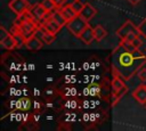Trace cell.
I'll list each match as a JSON object with an SVG mask.
<instances>
[{"label": "cell", "mask_w": 146, "mask_h": 131, "mask_svg": "<svg viewBox=\"0 0 146 131\" xmlns=\"http://www.w3.org/2000/svg\"><path fill=\"white\" fill-rule=\"evenodd\" d=\"M8 7L14 14H16V16H18L30 9V3L27 0H10Z\"/></svg>", "instance_id": "obj_4"}, {"label": "cell", "mask_w": 146, "mask_h": 131, "mask_svg": "<svg viewBox=\"0 0 146 131\" xmlns=\"http://www.w3.org/2000/svg\"><path fill=\"white\" fill-rule=\"evenodd\" d=\"M79 39H80L84 44H90V43L95 40L94 28H92L90 25H88V26L83 30V32L81 33V35L79 36Z\"/></svg>", "instance_id": "obj_11"}, {"label": "cell", "mask_w": 146, "mask_h": 131, "mask_svg": "<svg viewBox=\"0 0 146 131\" xmlns=\"http://www.w3.org/2000/svg\"><path fill=\"white\" fill-rule=\"evenodd\" d=\"M49 16L51 17V18H54L56 22H58L62 26H64V25H66V21H65V18L63 17V15H62V13H60V10L58 9V8H56V9H54V10H51L50 13H49Z\"/></svg>", "instance_id": "obj_16"}, {"label": "cell", "mask_w": 146, "mask_h": 131, "mask_svg": "<svg viewBox=\"0 0 146 131\" xmlns=\"http://www.w3.org/2000/svg\"><path fill=\"white\" fill-rule=\"evenodd\" d=\"M138 28H139V32H140L141 36L146 39V17L140 22V24L138 25Z\"/></svg>", "instance_id": "obj_22"}, {"label": "cell", "mask_w": 146, "mask_h": 131, "mask_svg": "<svg viewBox=\"0 0 146 131\" xmlns=\"http://www.w3.org/2000/svg\"><path fill=\"white\" fill-rule=\"evenodd\" d=\"M30 13H31V15L33 16V18L35 21H38V22L41 23L43 19H46L48 17V15H49L50 11H48L43 7L42 3H36V5L32 6V7H30Z\"/></svg>", "instance_id": "obj_5"}, {"label": "cell", "mask_w": 146, "mask_h": 131, "mask_svg": "<svg viewBox=\"0 0 146 131\" xmlns=\"http://www.w3.org/2000/svg\"><path fill=\"white\" fill-rule=\"evenodd\" d=\"M94 33H95V40H97V41H102L107 34L106 30L102 25H96L94 27Z\"/></svg>", "instance_id": "obj_17"}, {"label": "cell", "mask_w": 146, "mask_h": 131, "mask_svg": "<svg viewBox=\"0 0 146 131\" xmlns=\"http://www.w3.org/2000/svg\"><path fill=\"white\" fill-rule=\"evenodd\" d=\"M40 26L43 27L44 30H47L48 32L52 33V34H57V33L60 31V28L63 27L58 22H56V21H55L54 18H51L49 15H48V17H47L46 19H43V21L40 23Z\"/></svg>", "instance_id": "obj_6"}, {"label": "cell", "mask_w": 146, "mask_h": 131, "mask_svg": "<svg viewBox=\"0 0 146 131\" xmlns=\"http://www.w3.org/2000/svg\"><path fill=\"white\" fill-rule=\"evenodd\" d=\"M132 97L135 100H137L141 105H146V88L144 84L136 88L132 92Z\"/></svg>", "instance_id": "obj_10"}, {"label": "cell", "mask_w": 146, "mask_h": 131, "mask_svg": "<svg viewBox=\"0 0 146 131\" xmlns=\"http://www.w3.org/2000/svg\"><path fill=\"white\" fill-rule=\"evenodd\" d=\"M88 25H89L88 22L84 21L80 15L75 16L73 19H71V21H68V22L66 23L67 30H68L74 36H76V38H79V36L81 35V33L83 32V30H84Z\"/></svg>", "instance_id": "obj_2"}, {"label": "cell", "mask_w": 146, "mask_h": 131, "mask_svg": "<svg viewBox=\"0 0 146 131\" xmlns=\"http://www.w3.org/2000/svg\"><path fill=\"white\" fill-rule=\"evenodd\" d=\"M40 32V39L42 40L43 43L46 44H51L54 41H56V34H52L50 32H48L47 30H44L43 27L40 26V28L38 30Z\"/></svg>", "instance_id": "obj_13"}, {"label": "cell", "mask_w": 146, "mask_h": 131, "mask_svg": "<svg viewBox=\"0 0 146 131\" xmlns=\"http://www.w3.org/2000/svg\"><path fill=\"white\" fill-rule=\"evenodd\" d=\"M137 76L139 77V80L141 82H146V68L144 66L137 72Z\"/></svg>", "instance_id": "obj_24"}, {"label": "cell", "mask_w": 146, "mask_h": 131, "mask_svg": "<svg viewBox=\"0 0 146 131\" xmlns=\"http://www.w3.org/2000/svg\"><path fill=\"white\" fill-rule=\"evenodd\" d=\"M97 14V10H96V8L92 6V5H90V3H84V6H83V8H82V10L80 11V16L84 19V21H87L88 23L95 17V15Z\"/></svg>", "instance_id": "obj_9"}, {"label": "cell", "mask_w": 146, "mask_h": 131, "mask_svg": "<svg viewBox=\"0 0 146 131\" xmlns=\"http://www.w3.org/2000/svg\"><path fill=\"white\" fill-rule=\"evenodd\" d=\"M13 35H14V39H15V42H16V48H21L22 46H25L26 38L21 31L16 32V33H13Z\"/></svg>", "instance_id": "obj_18"}, {"label": "cell", "mask_w": 146, "mask_h": 131, "mask_svg": "<svg viewBox=\"0 0 146 131\" xmlns=\"http://www.w3.org/2000/svg\"><path fill=\"white\" fill-rule=\"evenodd\" d=\"M145 107H146V105H145Z\"/></svg>", "instance_id": "obj_29"}, {"label": "cell", "mask_w": 146, "mask_h": 131, "mask_svg": "<svg viewBox=\"0 0 146 131\" xmlns=\"http://www.w3.org/2000/svg\"><path fill=\"white\" fill-rule=\"evenodd\" d=\"M0 44L7 49V50H13L14 48H16V42H15V39H14V35L10 33L9 35H7L3 40L0 41Z\"/></svg>", "instance_id": "obj_15"}, {"label": "cell", "mask_w": 146, "mask_h": 131, "mask_svg": "<svg viewBox=\"0 0 146 131\" xmlns=\"http://www.w3.org/2000/svg\"><path fill=\"white\" fill-rule=\"evenodd\" d=\"M70 5H71V7H72L78 14H80V11L82 10V8H83V6H84V3H82L80 0H73V2L70 3Z\"/></svg>", "instance_id": "obj_21"}, {"label": "cell", "mask_w": 146, "mask_h": 131, "mask_svg": "<svg viewBox=\"0 0 146 131\" xmlns=\"http://www.w3.org/2000/svg\"><path fill=\"white\" fill-rule=\"evenodd\" d=\"M9 34H10V32H8L3 26L0 27V41L3 40V39H5L7 35H9Z\"/></svg>", "instance_id": "obj_25"}, {"label": "cell", "mask_w": 146, "mask_h": 131, "mask_svg": "<svg viewBox=\"0 0 146 131\" xmlns=\"http://www.w3.org/2000/svg\"><path fill=\"white\" fill-rule=\"evenodd\" d=\"M138 26H136L131 21H127L123 23V25L121 27H119L116 30V35L119 36L120 40H123L127 38L128 34H130L131 32H135V31H138Z\"/></svg>", "instance_id": "obj_7"}, {"label": "cell", "mask_w": 146, "mask_h": 131, "mask_svg": "<svg viewBox=\"0 0 146 131\" xmlns=\"http://www.w3.org/2000/svg\"><path fill=\"white\" fill-rule=\"evenodd\" d=\"M18 26H19V28H21V32H22V33L25 35V38L27 39V38L34 35V34L38 32V30L40 28V22L35 21L34 18H31V19H29V21L23 22V23H22L21 25H18Z\"/></svg>", "instance_id": "obj_3"}, {"label": "cell", "mask_w": 146, "mask_h": 131, "mask_svg": "<svg viewBox=\"0 0 146 131\" xmlns=\"http://www.w3.org/2000/svg\"><path fill=\"white\" fill-rule=\"evenodd\" d=\"M113 75H114V76H113V79H112V83H111V85H112L113 95H115V93L119 92L121 89H123V88L125 87V84H124V80H123L121 76L115 75V74H113Z\"/></svg>", "instance_id": "obj_14"}, {"label": "cell", "mask_w": 146, "mask_h": 131, "mask_svg": "<svg viewBox=\"0 0 146 131\" xmlns=\"http://www.w3.org/2000/svg\"><path fill=\"white\" fill-rule=\"evenodd\" d=\"M127 91H128V87L125 85V87H124L123 89H121L119 92H116L115 95H113V101H112V104H113V105H115V104H116V101H117V100H120V98H121L122 96H124Z\"/></svg>", "instance_id": "obj_20"}, {"label": "cell", "mask_w": 146, "mask_h": 131, "mask_svg": "<svg viewBox=\"0 0 146 131\" xmlns=\"http://www.w3.org/2000/svg\"><path fill=\"white\" fill-rule=\"evenodd\" d=\"M120 44H121L124 49H127L128 51H130V52H137V51H138V48H136L131 41H128V40H121V41H120Z\"/></svg>", "instance_id": "obj_19"}, {"label": "cell", "mask_w": 146, "mask_h": 131, "mask_svg": "<svg viewBox=\"0 0 146 131\" xmlns=\"http://www.w3.org/2000/svg\"><path fill=\"white\" fill-rule=\"evenodd\" d=\"M146 64V55L140 52H130L119 44L112 51L111 66L115 75L121 76L123 80H129Z\"/></svg>", "instance_id": "obj_1"}, {"label": "cell", "mask_w": 146, "mask_h": 131, "mask_svg": "<svg viewBox=\"0 0 146 131\" xmlns=\"http://www.w3.org/2000/svg\"><path fill=\"white\" fill-rule=\"evenodd\" d=\"M127 1H128L130 5H132V6H136V5H137V3H139L141 0H127Z\"/></svg>", "instance_id": "obj_27"}, {"label": "cell", "mask_w": 146, "mask_h": 131, "mask_svg": "<svg viewBox=\"0 0 146 131\" xmlns=\"http://www.w3.org/2000/svg\"><path fill=\"white\" fill-rule=\"evenodd\" d=\"M41 3L43 5V7H44V8H46L48 11H51V10L56 9V7H55V5H54L52 0H43Z\"/></svg>", "instance_id": "obj_23"}, {"label": "cell", "mask_w": 146, "mask_h": 131, "mask_svg": "<svg viewBox=\"0 0 146 131\" xmlns=\"http://www.w3.org/2000/svg\"><path fill=\"white\" fill-rule=\"evenodd\" d=\"M25 47L30 51H38L43 47V42H42V40L40 38H38L36 34H34V35H32V36L26 39Z\"/></svg>", "instance_id": "obj_8"}, {"label": "cell", "mask_w": 146, "mask_h": 131, "mask_svg": "<svg viewBox=\"0 0 146 131\" xmlns=\"http://www.w3.org/2000/svg\"><path fill=\"white\" fill-rule=\"evenodd\" d=\"M58 9L60 10V13H62V15H63V17L65 18L66 22L73 19L75 16L79 15V14L71 7V5H65V6H63L62 8H58Z\"/></svg>", "instance_id": "obj_12"}, {"label": "cell", "mask_w": 146, "mask_h": 131, "mask_svg": "<svg viewBox=\"0 0 146 131\" xmlns=\"http://www.w3.org/2000/svg\"><path fill=\"white\" fill-rule=\"evenodd\" d=\"M144 85H145V88H146V82H144Z\"/></svg>", "instance_id": "obj_28"}, {"label": "cell", "mask_w": 146, "mask_h": 131, "mask_svg": "<svg viewBox=\"0 0 146 131\" xmlns=\"http://www.w3.org/2000/svg\"><path fill=\"white\" fill-rule=\"evenodd\" d=\"M52 2L56 8H62L64 6V3L66 2V0H52Z\"/></svg>", "instance_id": "obj_26"}]
</instances>
